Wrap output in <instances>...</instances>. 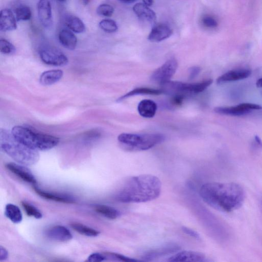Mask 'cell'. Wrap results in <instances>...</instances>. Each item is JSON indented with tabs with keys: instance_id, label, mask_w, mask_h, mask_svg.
<instances>
[{
	"instance_id": "6da1fadb",
	"label": "cell",
	"mask_w": 262,
	"mask_h": 262,
	"mask_svg": "<svg viewBox=\"0 0 262 262\" xmlns=\"http://www.w3.org/2000/svg\"><path fill=\"white\" fill-rule=\"evenodd\" d=\"M200 195L212 208L225 213L240 208L246 197L243 187L233 183L205 184L200 188Z\"/></svg>"
},
{
	"instance_id": "7a4b0ae2",
	"label": "cell",
	"mask_w": 262,
	"mask_h": 262,
	"mask_svg": "<svg viewBox=\"0 0 262 262\" xmlns=\"http://www.w3.org/2000/svg\"><path fill=\"white\" fill-rule=\"evenodd\" d=\"M161 183L155 176L144 174L127 179L116 193L115 199L122 203H143L158 198Z\"/></svg>"
},
{
	"instance_id": "3957f363",
	"label": "cell",
	"mask_w": 262,
	"mask_h": 262,
	"mask_svg": "<svg viewBox=\"0 0 262 262\" xmlns=\"http://www.w3.org/2000/svg\"><path fill=\"white\" fill-rule=\"evenodd\" d=\"M0 146L1 149L18 163L30 166L39 159L38 150L31 149L18 141L11 132L0 131Z\"/></svg>"
},
{
	"instance_id": "277c9868",
	"label": "cell",
	"mask_w": 262,
	"mask_h": 262,
	"mask_svg": "<svg viewBox=\"0 0 262 262\" xmlns=\"http://www.w3.org/2000/svg\"><path fill=\"white\" fill-rule=\"evenodd\" d=\"M11 133L16 139L29 148L37 150H47L56 147L60 142L58 137L36 133L30 129L16 126Z\"/></svg>"
},
{
	"instance_id": "5b68a950",
	"label": "cell",
	"mask_w": 262,
	"mask_h": 262,
	"mask_svg": "<svg viewBox=\"0 0 262 262\" xmlns=\"http://www.w3.org/2000/svg\"><path fill=\"white\" fill-rule=\"evenodd\" d=\"M164 140V136L159 133H122L118 137V141L124 149L133 151L148 150L162 143Z\"/></svg>"
},
{
	"instance_id": "8992f818",
	"label": "cell",
	"mask_w": 262,
	"mask_h": 262,
	"mask_svg": "<svg viewBox=\"0 0 262 262\" xmlns=\"http://www.w3.org/2000/svg\"><path fill=\"white\" fill-rule=\"evenodd\" d=\"M211 79H207L196 83H184L178 81H171L170 80L162 85L163 92L175 95L197 94L203 92L210 87L213 83Z\"/></svg>"
},
{
	"instance_id": "52a82bcc",
	"label": "cell",
	"mask_w": 262,
	"mask_h": 262,
	"mask_svg": "<svg viewBox=\"0 0 262 262\" xmlns=\"http://www.w3.org/2000/svg\"><path fill=\"white\" fill-rule=\"evenodd\" d=\"M262 109L259 105L252 103H242L235 106L218 107L214 112L219 114L233 116H240L250 113L253 110Z\"/></svg>"
},
{
	"instance_id": "ba28073f",
	"label": "cell",
	"mask_w": 262,
	"mask_h": 262,
	"mask_svg": "<svg viewBox=\"0 0 262 262\" xmlns=\"http://www.w3.org/2000/svg\"><path fill=\"white\" fill-rule=\"evenodd\" d=\"M177 68L178 62L176 60H169L154 71L151 75V80L162 85L170 80L176 73Z\"/></svg>"
},
{
	"instance_id": "9c48e42d",
	"label": "cell",
	"mask_w": 262,
	"mask_h": 262,
	"mask_svg": "<svg viewBox=\"0 0 262 262\" xmlns=\"http://www.w3.org/2000/svg\"><path fill=\"white\" fill-rule=\"evenodd\" d=\"M39 56L41 60L49 65L63 66L68 63L67 57L63 52L52 47H45L41 49Z\"/></svg>"
},
{
	"instance_id": "30bf717a",
	"label": "cell",
	"mask_w": 262,
	"mask_h": 262,
	"mask_svg": "<svg viewBox=\"0 0 262 262\" xmlns=\"http://www.w3.org/2000/svg\"><path fill=\"white\" fill-rule=\"evenodd\" d=\"M37 7L40 23L45 29H51L53 26V17L50 0H39Z\"/></svg>"
},
{
	"instance_id": "8fae6325",
	"label": "cell",
	"mask_w": 262,
	"mask_h": 262,
	"mask_svg": "<svg viewBox=\"0 0 262 262\" xmlns=\"http://www.w3.org/2000/svg\"><path fill=\"white\" fill-rule=\"evenodd\" d=\"M6 168L10 172L19 177L23 181L37 186V182L32 172L27 168L15 163H8L5 165Z\"/></svg>"
},
{
	"instance_id": "7c38bea8",
	"label": "cell",
	"mask_w": 262,
	"mask_h": 262,
	"mask_svg": "<svg viewBox=\"0 0 262 262\" xmlns=\"http://www.w3.org/2000/svg\"><path fill=\"white\" fill-rule=\"evenodd\" d=\"M172 34L173 30L169 25L159 23L154 26L148 38L151 42L158 43L168 38Z\"/></svg>"
},
{
	"instance_id": "4fadbf2b",
	"label": "cell",
	"mask_w": 262,
	"mask_h": 262,
	"mask_svg": "<svg viewBox=\"0 0 262 262\" xmlns=\"http://www.w3.org/2000/svg\"><path fill=\"white\" fill-rule=\"evenodd\" d=\"M251 75L252 71L247 69L232 70L218 77L217 79V83L223 84L228 82L244 79L249 77Z\"/></svg>"
},
{
	"instance_id": "5bb4252c",
	"label": "cell",
	"mask_w": 262,
	"mask_h": 262,
	"mask_svg": "<svg viewBox=\"0 0 262 262\" xmlns=\"http://www.w3.org/2000/svg\"><path fill=\"white\" fill-rule=\"evenodd\" d=\"M17 19L11 10L4 9L0 15V30L3 32H10L17 29Z\"/></svg>"
},
{
	"instance_id": "9a60e30c",
	"label": "cell",
	"mask_w": 262,
	"mask_h": 262,
	"mask_svg": "<svg viewBox=\"0 0 262 262\" xmlns=\"http://www.w3.org/2000/svg\"><path fill=\"white\" fill-rule=\"evenodd\" d=\"M46 235L50 239L59 242H67L73 238L71 232L68 228L60 225L48 229Z\"/></svg>"
},
{
	"instance_id": "2e32d148",
	"label": "cell",
	"mask_w": 262,
	"mask_h": 262,
	"mask_svg": "<svg viewBox=\"0 0 262 262\" xmlns=\"http://www.w3.org/2000/svg\"><path fill=\"white\" fill-rule=\"evenodd\" d=\"M206 261V256L203 253L195 251H183L179 252L169 258V262H197Z\"/></svg>"
},
{
	"instance_id": "e0dca14e",
	"label": "cell",
	"mask_w": 262,
	"mask_h": 262,
	"mask_svg": "<svg viewBox=\"0 0 262 262\" xmlns=\"http://www.w3.org/2000/svg\"><path fill=\"white\" fill-rule=\"evenodd\" d=\"M34 189L39 196L47 200L69 204L74 203L75 201L72 196L45 191L39 189L37 186H34Z\"/></svg>"
},
{
	"instance_id": "ac0fdd59",
	"label": "cell",
	"mask_w": 262,
	"mask_h": 262,
	"mask_svg": "<svg viewBox=\"0 0 262 262\" xmlns=\"http://www.w3.org/2000/svg\"><path fill=\"white\" fill-rule=\"evenodd\" d=\"M179 249V246L175 244L165 245L157 248V249L149 251L145 253L143 258L146 261H150L162 256L175 253Z\"/></svg>"
},
{
	"instance_id": "d6986e66",
	"label": "cell",
	"mask_w": 262,
	"mask_h": 262,
	"mask_svg": "<svg viewBox=\"0 0 262 262\" xmlns=\"http://www.w3.org/2000/svg\"><path fill=\"white\" fill-rule=\"evenodd\" d=\"M133 10L138 17L146 20L150 23H154L156 21L155 12L144 3L135 4Z\"/></svg>"
},
{
	"instance_id": "ffe728a7",
	"label": "cell",
	"mask_w": 262,
	"mask_h": 262,
	"mask_svg": "<svg viewBox=\"0 0 262 262\" xmlns=\"http://www.w3.org/2000/svg\"><path fill=\"white\" fill-rule=\"evenodd\" d=\"M137 110L141 116L147 118H153L156 113L157 105L152 100H144L140 103Z\"/></svg>"
},
{
	"instance_id": "44dd1931",
	"label": "cell",
	"mask_w": 262,
	"mask_h": 262,
	"mask_svg": "<svg viewBox=\"0 0 262 262\" xmlns=\"http://www.w3.org/2000/svg\"><path fill=\"white\" fill-rule=\"evenodd\" d=\"M60 43L66 48L73 50L77 45V39L75 35L68 30L61 31L59 35Z\"/></svg>"
},
{
	"instance_id": "7402d4cb",
	"label": "cell",
	"mask_w": 262,
	"mask_h": 262,
	"mask_svg": "<svg viewBox=\"0 0 262 262\" xmlns=\"http://www.w3.org/2000/svg\"><path fill=\"white\" fill-rule=\"evenodd\" d=\"M63 76L61 70H51L45 72L41 75L39 82L44 86H50L59 81Z\"/></svg>"
},
{
	"instance_id": "603a6c76",
	"label": "cell",
	"mask_w": 262,
	"mask_h": 262,
	"mask_svg": "<svg viewBox=\"0 0 262 262\" xmlns=\"http://www.w3.org/2000/svg\"><path fill=\"white\" fill-rule=\"evenodd\" d=\"M65 23L69 29L76 34L83 33L86 31V27L83 22L76 16H67L65 19Z\"/></svg>"
},
{
	"instance_id": "cb8c5ba5",
	"label": "cell",
	"mask_w": 262,
	"mask_h": 262,
	"mask_svg": "<svg viewBox=\"0 0 262 262\" xmlns=\"http://www.w3.org/2000/svg\"><path fill=\"white\" fill-rule=\"evenodd\" d=\"M5 215L12 223L18 224L22 222L23 216L18 206L13 204H8L5 207Z\"/></svg>"
},
{
	"instance_id": "d4e9b609",
	"label": "cell",
	"mask_w": 262,
	"mask_h": 262,
	"mask_svg": "<svg viewBox=\"0 0 262 262\" xmlns=\"http://www.w3.org/2000/svg\"><path fill=\"white\" fill-rule=\"evenodd\" d=\"M163 91L161 90L154 89L149 88H137L125 95H124L120 97L117 102H121L124 100L127 99L132 96L139 95H159L161 94Z\"/></svg>"
},
{
	"instance_id": "484cf974",
	"label": "cell",
	"mask_w": 262,
	"mask_h": 262,
	"mask_svg": "<svg viewBox=\"0 0 262 262\" xmlns=\"http://www.w3.org/2000/svg\"><path fill=\"white\" fill-rule=\"evenodd\" d=\"M95 211L98 214L109 219H116L120 216V212L112 207L105 205H96Z\"/></svg>"
},
{
	"instance_id": "4316f807",
	"label": "cell",
	"mask_w": 262,
	"mask_h": 262,
	"mask_svg": "<svg viewBox=\"0 0 262 262\" xmlns=\"http://www.w3.org/2000/svg\"><path fill=\"white\" fill-rule=\"evenodd\" d=\"M71 226L79 233L89 237H97L100 233L98 230L80 224L74 223L71 225Z\"/></svg>"
},
{
	"instance_id": "83f0119b",
	"label": "cell",
	"mask_w": 262,
	"mask_h": 262,
	"mask_svg": "<svg viewBox=\"0 0 262 262\" xmlns=\"http://www.w3.org/2000/svg\"><path fill=\"white\" fill-rule=\"evenodd\" d=\"M16 18L17 22L30 20L32 16L30 8L25 5H20L15 10Z\"/></svg>"
},
{
	"instance_id": "f1b7e54d",
	"label": "cell",
	"mask_w": 262,
	"mask_h": 262,
	"mask_svg": "<svg viewBox=\"0 0 262 262\" xmlns=\"http://www.w3.org/2000/svg\"><path fill=\"white\" fill-rule=\"evenodd\" d=\"M100 28L107 33H115L118 30V26L116 22L112 19H105L99 23Z\"/></svg>"
},
{
	"instance_id": "f546056e",
	"label": "cell",
	"mask_w": 262,
	"mask_h": 262,
	"mask_svg": "<svg viewBox=\"0 0 262 262\" xmlns=\"http://www.w3.org/2000/svg\"><path fill=\"white\" fill-rule=\"evenodd\" d=\"M22 205L27 215L39 219L42 218L43 215L36 207L26 202H22Z\"/></svg>"
},
{
	"instance_id": "4dcf8cb0",
	"label": "cell",
	"mask_w": 262,
	"mask_h": 262,
	"mask_svg": "<svg viewBox=\"0 0 262 262\" xmlns=\"http://www.w3.org/2000/svg\"><path fill=\"white\" fill-rule=\"evenodd\" d=\"M0 50L3 54L10 55L15 53L16 49L8 40L1 38L0 39Z\"/></svg>"
},
{
	"instance_id": "1f68e13d",
	"label": "cell",
	"mask_w": 262,
	"mask_h": 262,
	"mask_svg": "<svg viewBox=\"0 0 262 262\" xmlns=\"http://www.w3.org/2000/svg\"><path fill=\"white\" fill-rule=\"evenodd\" d=\"M114 9L112 5L103 4L100 5L96 10V12L99 16L110 17L113 15Z\"/></svg>"
},
{
	"instance_id": "d6a6232c",
	"label": "cell",
	"mask_w": 262,
	"mask_h": 262,
	"mask_svg": "<svg viewBox=\"0 0 262 262\" xmlns=\"http://www.w3.org/2000/svg\"><path fill=\"white\" fill-rule=\"evenodd\" d=\"M107 259H112L115 261L121 262H135L137 260L124 256L121 254L112 253H105Z\"/></svg>"
},
{
	"instance_id": "836d02e7",
	"label": "cell",
	"mask_w": 262,
	"mask_h": 262,
	"mask_svg": "<svg viewBox=\"0 0 262 262\" xmlns=\"http://www.w3.org/2000/svg\"><path fill=\"white\" fill-rule=\"evenodd\" d=\"M203 25L209 29H215L218 25L217 21L214 17L207 15L203 17L202 19Z\"/></svg>"
},
{
	"instance_id": "e575fe53",
	"label": "cell",
	"mask_w": 262,
	"mask_h": 262,
	"mask_svg": "<svg viewBox=\"0 0 262 262\" xmlns=\"http://www.w3.org/2000/svg\"><path fill=\"white\" fill-rule=\"evenodd\" d=\"M107 260L105 254L94 253L89 256L87 261L91 262H100Z\"/></svg>"
},
{
	"instance_id": "d590c367",
	"label": "cell",
	"mask_w": 262,
	"mask_h": 262,
	"mask_svg": "<svg viewBox=\"0 0 262 262\" xmlns=\"http://www.w3.org/2000/svg\"><path fill=\"white\" fill-rule=\"evenodd\" d=\"M201 72V69L199 67L194 66L189 68V78L190 79H193L196 78Z\"/></svg>"
},
{
	"instance_id": "8d00e7d4",
	"label": "cell",
	"mask_w": 262,
	"mask_h": 262,
	"mask_svg": "<svg viewBox=\"0 0 262 262\" xmlns=\"http://www.w3.org/2000/svg\"><path fill=\"white\" fill-rule=\"evenodd\" d=\"M183 230L186 234H188V235H189V236H191L193 238L197 239H200L199 234L197 231L187 227H183Z\"/></svg>"
},
{
	"instance_id": "74e56055",
	"label": "cell",
	"mask_w": 262,
	"mask_h": 262,
	"mask_svg": "<svg viewBox=\"0 0 262 262\" xmlns=\"http://www.w3.org/2000/svg\"><path fill=\"white\" fill-rule=\"evenodd\" d=\"M8 257V252L3 246L0 247V260H6Z\"/></svg>"
},
{
	"instance_id": "f35d334b",
	"label": "cell",
	"mask_w": 262,
	"mask_h": 262,
	"mask_svg": "<svg viewBox=\"0 0 262 262\" xmlns=\"http://www.w3.org/2000/svg\"><path fill=\"white\" fill-rule=\"evenodd\" d=\"M255 141L256 145L261 149H262V141L260 139V137L258 135H256L255 137Z\"/></svg>"
},
{
	"instance_id": "ab89813d",
	"label": "cell",
	"mask_w": 262,
	"mask_h": 262,
	"mask_svg": "<svg viewBox=\"0 0 262 262\" xmlns=\"http://www.w3.org/2000/svg\"><path fill=\"white\" fill-rule=\"evenodd\" d=\"M144 4L148 6H150L153 4L154 0H143Z\"/></svg>"
},
{
	"instance_id": "60d3db41",
	"label": "cell",
	"mask_w": 262,
	"mask_h": 262,
	"mask_svg": "<svg viewBox=\"0 0 262 262\" xmlns=\"http://www.w3.org/2000/svg\"><path fill=\"white\" fill-rule=\"evenodd\" d=\"M256 86L258 88H262V77L257 80L256 82Z\"/></svg>"
},
{
	"instance_id": "b9f144b4",
	"label": "cell",
	"mask_w": 262,
	"mask_h": 262,
	"mask_svg": "<svg viewBox=\"0 0 262 262\" xmlns=\"http://www.w3.org/2000/svg\"><path fill=\"white\" fill-rule=\"evenodd\" d=\"M120 1L125 3H132L136 1V0H119Z\"/></svg>"
},
{
	"instance_id": "7bdbcfd3",
	"label": "cell",
	"mask_w": 262,
	"mask_h": 262,
	"mask_svg": "<svg viewBox=\"0 0 262 262\" xmlns=\"http://www.w3.org/2000/svg\"><path fill=\"white\" fill-rule=\"evenodd\" d=\"M81 1L84 5H87L89 2L90 0H81Z\"/></svg>"
},
{
	"instance_id": "ee69618b",
	"label": "cell",
	"mask_w": 262,
	"mask_h": 262,
	"mask_svg": "<svg viewBox=\"0 0 262 262\" xmlns=\"http://www.w3.org/2000/svg\"><path fill=\"white\" fill-rule=\"evenodd\" d=\"M58 1L60 2H64L66 1V0H58Z\"/></svg>"
},
{
	"instance_id": "f6af8a7d",
	"label": "cell",
	"mask_w": 262,
	"mask_h": 262,
	"mask_svg": "<svg viewBox=\"0 0 262 262\" xmlns=\"http://www.w3.org/2000/svg\"></svg>"
}]
</instances>
